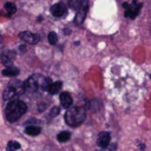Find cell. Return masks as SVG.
Wrapping results in <instances>:
<instances>
[{
	"label": "cell",
	"instance_id": "obj_17",
	"mask_svg": "<svg viewBox=\"0 0 151 151\" xmlns=\"http://www.w3.org/2000/svg\"><path fill=\"white\" fill-rule=\"evenodd\" d=\"M81 4H83V0H70L68 1L70 7L72 9H74V11H78L81 7Z\"/></svg>",
	"mask_w": 151,
	"mask_h": 151
},
{
	"label": "cell",
	"instance_id": "obj_19",
	"mask_svg": "<svg viewBox=\"0 0 151 151\" xmlns=\"http://www.w3.org/2000/svg\"><path fill=\"white\" fill-rule=\"evenodd\" d=\"M47 39H48V42H50L51 45H55V44L58 42V35H57L55 32H50Z\"/></svg>",
	"mask_w": 151,
	"mask_h": 151
},
{
	"label": "cell",
	"instance_id": "obj_22",
	"mask_svg": "<svg viewBox=\"0 0 151 151\" xmlns=\"http://www.w3.org/2000/svg\"><path fill=\"white\" fill-rule=\"evenodd\" d=\"M150 78H151V74H150Z\"/></svg>",
	"mask_w": 151,
	"mask_h": 151
},
{
	"label": "cell",
	"instance_id": "obj_9",
	"mask_svg": "<svg viewBox=\"0 0 151 151\" xmlns=\"http://www.w3.org/2000/svg\"><path fill=\"white\" fill-rule=\"evenodd\" d=\"M51 13L55 18H61V17H64L67 13V9H66L65 5H63V4H55V5H53L51 7Z\"/></svg>",
	"mask_w": 151,
	"mask_h": 151
},
{
	"label": "cell",
	"instance_id": "obj_11",
	"mask_svg": "<svg viewBox=\"0 0 151 151\" xmlns=\"http://www.w3.org/2000/svg\"><path fill=\"white\" fill-rule=\"evenodd\" d=\"M61 86H63V83L61 81H54V83H51L48 88H47V92L51 93V94H57L60 90H61Z\"/></svg>",
	"mask_w": 151,
	"mask_h": 151
},
{
	"label": "cell",
	"instance_id": "obj_4",
	"mask_svg": "<svg viewBox=\"0 0 151 151\" xmlns=\"http://www.w3.org/2000/svg\"><path fill=\"white\" fill-rule=\"evenodd\" d=\"M40 78H41L40 74H33V76H31L29 78H27V79L22 83L24 91L27 92V93H34L35 91H38V88H39V83H40Z\"/></svg>",
	"mask_w": 151,
	"mask_h": 151
},
{
	"label": "cell",
	"instance_id": "obj_2",
	"mask_svg": "<svg viewBox=\"0 0 151 151\" xmlns=\"http://www.w3.org/2000/svg\"><path fill=\"white\" fill-rule=\"evenodd\" d=\"M85 117H86V111L84 107L81 106H70L65 113V122L68 126L71 127H77L79 126L84 120H85Z\"/></svg>",
	"mask_w": 151,
	"mask_h": 151
},
{
	"label": "cell",
	"instance_id": "obj_16",
	"mask_svg": "<svg viewBox=\"0 0 151 151\" xmlns=\"http://www.w3.org/2000/svg\"><path fill=\"white\" fill-rule=\"evenodd\" d=\"M5 9L9 15H12V14H14L17 12V7H15V5L13 2H6L5 4Z\"/></svg>",
	"mask_w": 151,
	"mask_h": 151
},
{
	"label": "cell",
	"instance_id": "obj_12",
	"mask_svg": "<svg viewBox=\"0 0 151 151\" xmlns=\"http://www.w3.org/2000/svg\"><path fill=\"white\" fill-rule=\"evenodd\" d=\"M25 132L28 136H38L41 132V129L39 126H35V125H28V126H26Z\"/></svg>",
	"mask_w": 151,
	"mask_h": 151
},
{
	"label": "cell",
	"instance_id": "obj_8",
	"mask_svg": "<svg viewBox=\"0 0 151 151\" xmlns=\"http://www.w3.org/2000/svg\"><path fill=\"white\" fill-rule=\"evenodd\" d=\"M111 142V134L107 131H101L97 138V145L99 147H107Z\"/></svg>",
	"mask_w": 151,
	"mask_h": 151
},
{
	"label": "cell",
	"instance_id": "obj_7",
	"mask_svg": "<svg viewBox=\"0 0 151 151\" xmlns=\"http://www.w3.org/2000/svg\"><path fill=\"white\" fill-rule=\"evenodd\" d=\"M19 38H20L22 41H25V42H27V44H31V45H34V44L39 42V40H40V37H39L38 34H34V33L28 32V31L21 32V33L19 34Z\"/></svg>",
	"mask_w": 151,
	"mask_h": 151
},
{
	"label": "cell",
	"instance_id": "obj_21",
	"mask_svg": "<svg viewBox=\"0 0 151 151\" xmlns=\"http://www.w3.org/2000/svg\"><path fill=\"white\" fill-rule=\"evenodd\" d=\"M94 151H111V150H109V149H106V147H100L99 150H94Z\"/></svg>",
	"mask_w": 151,
	"mask_h": 151
},
{
	"label": "cell",
	"instance_id": "obj_3",
	"mask_svg": "<svg viewBox=\"0 0 151 151\" xmlns=\"http://www.w3.org/2000/svg\"><path fill=\"white\" fill-rule=\"evenodd\" d=\"M22 92H24L22 83H20V81H17L15 84H14V83H11V84L5 88L2 98H4L5 100H11V99H13L14 97L21 94Z\"/></svg>",
	"mask_w": 151,
	"mask_h": 151
},
{
	"label": "cell",
	"instance_id": "obj_5",
	"mask_svg": "<svg viewBox=\"0 0 151 151\" xmlns=\"http://www.w3.org/2000/svg\"><path fill=\"white\" fill-rule=\"evenodd\" d=\"M142 6H143V4L138 2V0H132L131 5L127 4V2H124L123 7L125 8V17L129 18V19H134L139 14V11H140Z\"/></svg>",
	"mask_w": 151,
	"mask_h": 151
},
{
	"label": "cell",
	"instance_id": "obj_1",
	"mask_svg": "<svg viewBox=\"0 0 151 151\" xmlns=\"http://www.w3.org/2000/svg\"><path fill=\"white\" fill-rule=\"evenodd\" d=\"M27 111V105L21 100H12L6 105L5 116L8 122H17Z\"/></svg>",
	"mask_w": 151,
	"mask_h": 151
},
{
	"label": "cell",
	"instance_id": "obj_13",
	"mask_svg": "<svg viewBox=\"0 0 151 151\" xmlns=\"http://www.w3.org/2000/svg\"><path fill=\"white\" fill-rule=\"evenodd\" d=\"M18 74H19V70L12 66H8L5 70H2V76H6V77H15Z\"/></svg>",
	"mask_w": 151,
	"mask_h": 151
},
{
	"label": "cell",
	"instance_id": "obj_20",
	"mask_svg": "<svg viewBox=\"0 0 151 151\" xmlns=\"http://www.w3.org/2000/svg\"><path fill=\"white\" fill-rule=\"evenodd\" d=\"M59 112H60V109H59V107H57V106H54V107L51 110V117L58 116V114H59Z\"/></svg>",
	"mask_w": 151,
	"mask_h": 151
},
{
	"label": "cell",
	"instance_id": "obj_14",
	"mask_svg": "<svg viewBox=\"0 0 151 151\" xmlns=\"http://www.w3.org/2000/svg\"><path fill=\"white\" fill-rule=\"evenodd\" d=\"M51 83H52V80H51L50 78H47V77H42V76H41V78H40V83H39V88H41L42 91H47V88H48V86H50Z\"/></svg>",
	"mask_w": 151,
	"mask_h": 151
},
{
	"label": "cell",
	"instance_id": "obj_10",
	"mask_svg": "<svg viewBox=\"0 0 151 151\" xmlns=\"http://www.w3.org/2000/svg\"><path fill=\"white\" fill-rule=\"evenodd\" d=\"M59 99H60V104H61V106L64 109H68L70 106H72L73 99H72V97H71V94L68 92H61Z\"/></svg>",
	"mask_w": 151,
	"mask_h": 151
},
{
	"label": "cell",
	"instance_id": "obj_15",
	"mask_svg": "<svg viewBox=\"0 0 151 151\" xmlns=\"http://www.w3.org/2000/svg\"><path fill=\"white\" fill-rule=\"evenodd\" d=\"M70 138H71V133H70L68 131H61V132H59V133L57 134V139H58L60 143H65V142H67Z\"/></svg>",
	"mask_w": 151,
	"mask_h": 151
},
{
	"label": "cell",
	"instance_id": "obj_6",
	"mask_svg": "<svg viewBox=\"0 0 151 151\" xmlns=\"http://www.w3.org/2000/svg\"><path fill=\"white\" fill-rule=\"evenodd\" d=\"M87 9H88V0H83V4H81V7L77 11V14L74 17V22L77 25H81L86 18V13H87Z\"/></svg>",
	"mask_w": 151,
	"mask_h": 151
},
{
	"label": "cell",
	"instance_id": "obj_18",
	"mask_svg": "<svg viewBox=\"0 0 151 151\" xmlns=\"http://www.w3.org/2000/svg\"><path fill=\"white\" fill-rule=\"evenodd\" d=\"M18 149H20V144L15 140H11L7 144V151H17Z\"/></svg>",
	"mask_w": 151,
	"mask_h": 151
}]
</instances>
